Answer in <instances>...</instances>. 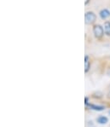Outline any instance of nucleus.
Here are the masks:
<instances>
[{"mask_svg":"<svg viewBox=\"0 0 110 127\" xmlns=\"http://www.w3.org/2000/svg\"><path fill=\"white\" fill-rule=\"evenodd\" d=\"M92 32H93L94 37H95L97 40L103 39L104 34H105L103 27L101 26L100 24H94L93 27H92Z\"/></svg>","mask_w":110,"mask_h":127,"instance_id":"obj_1","label":"nucleus"},{"mask_svg":"<svg viewBox=\"0 0 110 127\" xmlns=\"http://www.w3.org/2000/svg\"><path fill=\"white\" fill-rule=\"evenodd\" d=\"M97 21V15L93 11H87L84 14V22L87 25L95 24Z\"/></svg>","mask_w":110,"mask_h":127,"instance_id":"obj_2","label":"nucleus"},{"mask_svg":"<svg viewBox=\"0 0 110 127\" xmlns=\"http://www.w3.org/2000/svg\"><path fill=\"white\" fill-rule=\"evenodd\" d=\"M99 16L101 17V19H103V20H106V19L110 17V11L108 9H103L102 10H100Z\"/></svg>","mask_w":110,"mask_h":127,"instance_id":"obj_3","label":"nucleus"},{"mask_svg":"<svg viewBox=\"0 0 110 127\" xmlns=\"http://www.w3.org/2000/svg\"><path fill=\"white\" fill-rule=\"evenodd\" d=\"M91 68V59L89 56H84V72L88 73V71Z\"/></svg>","mask_w":110,"mask_h":127,"instance_id":"obj_4","label":"nucleus"},{"mask_svg":"<svg viewBox=\"0 0 110 127\" xmlns=\"http://www.w3.org/2000/svg\"><path fill=\"white\" fill-rule=\"evenodd\" d=\"M103 29H104L105 35H107L108 37H110V21H106L105 22H104Z\"/></svg>","mask_w":110,"mask_h":127,"instance_id":"obj_5","label":"nucleus"},{"mask_svg":"<svg viewBox=\"0 0 110 127\" xmlns=\"http://www.w3.org/2000/svg\"><path fill=\"white\" fill-rule=\"evenodd\" d=\"M90 108L93 109L95 111H103L105 109V107L103 106H100V105H95V104H89L88 105Z\"/></svg>","mask_w":110,"mask_h":127,"instance_id":"obj_6","label":"nucleus"},{"mask_svg":"<svg viewBox=\"0 0 110 127\" xmlns=\"http://www.w3.org/2000/svg\"><path fill=\"white\" fill-rule=\"evenodd\" d=\"M97 121L99 123V124L104 125V124H107L108 121H109V119H108L107 117H105V116H100L99 118L97 120Z\"/></svg>","mask_w":110,"mask_h":127,"instance_id":"obj_7","label":"nucleus"},{"mask_svg":"<svg viewBox=\"0 0 110 127\" xmlns=\"http://www.w3.org/2000/svg\"><path fill=\"white\" fill-rule=\"evenodd\" d=\"M84 104H85L86 106H88V105H89V98H88V97H85V101H84Z\"/></svg>","mask_w":110,"mask_h":127,"instance_id":"obj_8","label":"nucleus"},{"mask_svg":"<svg viewBox=\"0 0 110 127\" xmlns=\"http://www.w3.org/2000/svg\"><path fill=\"white\" fill-rule=\"evenodd\" d=\"M90 2H91V0H84V4H85V5H87L88 3H90Z\"/></svg>","mask_w":110,"mask_h":127,"instance_id":"obj_9","label":"nucleus"},{"mask_svg":"<svg viewBox=\"0 0 110 127\" xmlns=\"http://www.w3.org/2000/svg\"><path fill=\"white\" fill-rule=\"evenodd\" d=\"M109 114H110V111H109Z\"/></svg>","mask_w":110,"mask_h":127,"instance_id":"obj_10","label":"nucleus"}]
</instances>
